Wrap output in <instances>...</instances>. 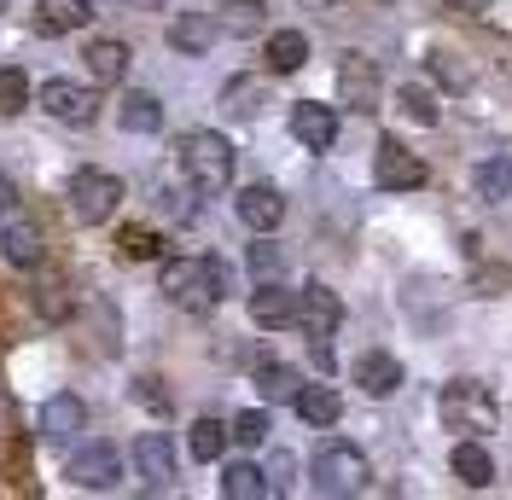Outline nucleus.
I'll return each instance as SVG.
<instances>
[{"instance_id": "obj_25", "label": "nucleus", "mask_w": 512, "mask_h": 500, "mask_svg": "<svg viewBox=\"0 0 512 500\" xmlns=\"http://www.w3.org/2000/svg\"><path fill=\"white\" fill-rule=\"evenodd\" d=\"M472 187L489 204H507L512 198V157H483L478 169H472Z\"/></svg>"}, {"instance_id": "obj_35", "label": "nucleus", "mask_w": 512, "mask_h": 500, "mask_svg": "<svg viewBox=\"0 0 512 500\" xmlns=\"http://www.w3.org/2000/svg\"><path fill=\"white\" fill-rule=\"evenodd\" d=\"M35 291H41V314H47V320H64V314H70V297H64L70 285H64V274H41Z\"/></svg>"}, {"instance_id": "obj_7", "label": "nucleus", "mask_w": 512, "mask_h": 500, "mask_svg": "<svg viewBox=\"0 0 512 500\" xmlns=\"http://www.w3.org/2000/svg\"><path fill=\"white\" fill-rule=\"evenodd\" d=\"M128 460L140 471L146 495H169V489H175V442L163 437V431H140L134 448H128Z\"/></svg>"}, {"instance_id": "obj_21", "label": "nucleus", "mask_w": 512, "mask_h": 500, "mask_svg": "<svg viewBox=\"0 0 512 500\" xmlns=\"http://www.w3.org/2000/svg\"><path fill=\"white\" fill-rule=\"evenodd\" d=\"M82 59H88V76H94L99 88H117L128 76V59H134V53H128L123 41H88Z\"/></svg>"}, {"instance_id": "obj_17", "label": "nucleus", "mask_w": 512, "mask_h": 500, "mask_svg": "<svg viewBox=\"0 0 512 500\" xmlns=\"http://www.w3.org/2000/svg\"><path fill=\"white\" fill-rule=\"evenodd\" d=\"M0 256L12 262V268H41V256H47V245H41V233H35V221H6L0 227Z\"/></svg>"}, {"instance_id": "obj_9", "label": "nucleus", "mask_w": 512, "mask_h": 500, "mask_svg": "<svg viewBox=\"0 0 512 500\" xmlns=\"http://www.w3.org/2000/svg\"><path fill=\"white\" fill-rule=\"evenodd\" d=\"M338 320H344V303H338L332 285H303L297 291V326H303L309 344H326L338 332Z\"/></svg>"}, {"instance_id": "obj_8", "label": "nucleus", "mask_w": 512, "mask_h": 500, "mask_svg": "<svg viewBox=\"0 0 512 500\" xmlns=\"http://www.w3.org/2000/svg\"><path fill=\"white\" fill-rule=\"evenodd\" d=\"M373 181H379V192H414V187H425V163L402 140L384 134L379 146H373Z\"/></svg>"}, {"instance_id": "obj_1", "label": "nucleus", "mask_w": 512, "mask_h": 500, "mask_svg": "<svg viewBox=\"0 0 512 500\" xmlns=\"http://www.w3.org/2000/svg\"><path fill=\"white\" fill-rule=\"evenodd\" d=\"M163 297L187 314H210L227 297V262L222 256H175V262H163Z\"/></svg>"}, {"instance_id": "obj_37", "label": "nucleus", "mask_w": 512, "mask_h": 500, "mask_svg": "<svg viewBox=\"0 0 512 500\" xmlns=\"http://www.w3.org/2000/svg\"><path fill=\"white\" fill-rule=\"evenodd\" d=\"M134 402L152 407V413H169V396L158 390V378H134Z\"/></svg>"}, {"instance_id": "obj_20", "label": "nucleus", "mask_w": 512, "mask_h": 500, "mask_svg": "<svg viewBox=\"0 0 512 500\" xmlns=\"http://www.w3.org/2000/svg\"><path fill=\"white\" fill-rule=\"evenodd\" d=\"M454 477H460L466 489H489V483H495V460H489L483 437H460L454 442Z\"/></svg>"}, {"instance_id": "obj_38", "label": "nucleus", "mask_w": 512, "mask_h": 500, "mask_svg": "<svg viewBox=\"0 0 512 500\" xmlns=\"http://www.w3.org/2000/svg\"><path fill=\"white\" fill-rule=\"evenodd\" d=\"M291 471H297V466H291V454H274V466H268V495H286Z\"/></svg>"}, {"instance_id": "obj_16", "label": "nucleus", "mask_w": 512, "mask_h": 500, "mask_svg": "<svg viewBox=\"0 0 512 500\" xmlns=\"http://www.w3.org/2000/svg\"><path fill=\"white\" fill-rule=\"evenodd\" d=\"M355 384H361L367 396H396V390H402V361L384 355V349H367V355L355 361Z\"/></svg>"}, {"instance_id": "obj_27", "label": "nucleus", "mask_w": 512, "mask_h": 500, "mask_svg": "<svg viewBox=\"0 0 512 500\" xmlns=\"http://www.w3.org/2000/svg\"><path fill=\"white\" fill-rule=\"evenodd\" d=\"M222 495L227 500H262L268 495V471L251 466V460H233V466L222 471Z\"/></svg>"}, {"instance_id": "obj_42", "label": "nucleus", "mask_w": 512, "mask_h": 500, "mask_svg": "<svg viewBox=\"0 0 512 500\" xmlns=\"http://www.w3.org/2000/svg\"><path fill=\"white\" fill-rule=\"evenodd\" d=\"M303 6H332V0H303Z\"/></svg>"}, {"instance_id": "obj_5", "label": "nucleus", "mask_w": 512, "mask_h": 500, "mask_svg": "<svg viewBox=\"0 0 512 500\" xmlns=\"http://www.w3.org/2000/svg\"><path fill=\"white\" fill-rule=\"evenodd\" d=\"M117 204H123V181L111 169H76V181H70V216L82 221V227L111 221Z\"/></svg>"}, {"instance_id": "obj_6", "label": "nucleus", "mask_w": 512, "mask_h": 500, "mask_svg": "<svg viewBox=\"0 0 512 500\" xmlns=\"http://www.w3.org/2000/svg\"><path fill=\"white\" fill-rule=\"evenodd\" d=\"M338 99L361 111V117H373L384 105V76H379V59H367V53H344L338 59Z\"/></svg>"}, {"instance_id": "obj_34", "label": "nucleus", "mask_w": 512, "mask_h": 500, "mask_svg": "<svg viewBox=\"0 0 512 500\" xmlns=\"http://www.w3.org/2000/svg\"><path fill=\"white\" fill-rule=\"evenodd\" d=\"M402 111H408V117H414V123H437V117H443V111H437V94H431V88H419V82H408V88H402Z\"/></svg>"}, {"instance_id": "obj_4", "label": "nucleus", "mask_w": 512, "mask_h": 500, "mask_svg": "<svg viewBox=\"0 0 512 500\" xmlns=\"http://www.w3.org/2000/svg\"><path fill=\"white\" fill-rule=\"evenodd\" d=\"M437 419H443V431H454V437H489L501 425V407H495V396L483 384L454 378V384H443V396H437Z\"/></svg>"}, {"instance_id": "obj_30", "label": "nucleus", "mask_w": 512, "mask_h": 500, "mask_svg": "<svg viewBox=\"0 0 512 500\" xmlns=\"http://www.w3.org/2000/svg\"><path fill=\"white\" fill-rule=\"evenodd\" d=\"M117 256H123V262H158L163 239L152 227H123V233H117Z\"/></svg>"}, {"instance_id": "obj_13", "label": "nucleus", "mask_w": 512, "mask_h": 500, "mask_svg": "<svg viewBox=\"0 0 512 500\" xmlns=\"http://www.w3.org/2000/svg\"><path fill=\"white\" fill-rule=\"evenodd\" d=\"M82 425H88V407H82V396L59 390V396H47V402H41V442L64 448V442L76 437Z\"/></svg>"}, {"instance_id": "obj_10", "label": "nucleus", "mask_w": 512, "mask_h": 500, "mask_svg": "<svg viewBox=\"0 0 512 500\" xmlns=\"http://www.w3.org/2000/svg\"><path fill=\"white\" fill-rule=\"evenodd\" d=\"M117 477H123V454L111 442H82L70 454V483L76 489H117Z\"/></svg>"}, {"instance_id": "obj_41", "label": "nucleus", "mask_w": 512, "mask_h": 500, "mask_svg": "<svg viewBox=\"0 0 512 500\" xmlns=\"http://www.w3.org/2000/svg\"><path fill=\"white\" fill-rule=\"evenodd\" d=\"M448 6H454V12H483L489 0H448Z\"/></svg>"}, {"instance_id": "obj_14", "label": "nucleus", "mask_w": 512, "mask_h": 500, "mask_svg": "<svg viewBox=\"0 0 512 500\" xmlns=\"http://www.w3.org/2000/svg\"><path fill=\"white\" fill-rule=\"evenodd\" d=\"M251 320L256 326H297V291H286L280 280H256L251 291Z\"/></svg>"}, {"instance_id": "obj_36", "label": "nucleus", "mask_w": 512, "mask_h": 500, "mask_svg": "<svg viewBox=\"0 0 512 500\" xmlns=\"http://www.w3.org/2000/svg\"><path fill=\"white\" fill-rule=\"evenodd\" d=\"M251 274H256V280H274V274H280V250L268 245V239L251 245Z\"/></svg>"}, {"instance_id": "obj_33", "label": "nucleus", "mask_w": 512, "mask_h": 500, "mask_svg": "<svg viewBox=\"0 0 512 500\" xmlns=\"http://www.w3.org/2000/svg\"><path fill=\"white\" fill-rule=\"evenodd\" d=\"M227 437L239 442V448H262V442H268V413H262V407H251V413H239V419L227 425Z\"/></svg>"}, {"instance_id": "obj_32", "label": "nucleus", "mask_w": 512, "mask_h": 500, "mask_svg": "<svg viewBox=\"0 0 512 500\" xmlns=\"http://www.w3.org/2000/svg\"><path fill=\"white\" fill-rule=\"evenodd\" d=\"M222 111H233V117H256V111H262V82H256V76L227 82L222 88Z\"/></svg>"}, {"instance_id": "obj_31", "label": "nucleus", "mask_w": 512, "mask_h": 500, "mask_svg": "<svg viewBox=\"0 0 512 500\" xmlns=\"http://www.w3.org/2000/svg\"><path fill=\"white\" fill-rule=\"evenodd\" d=\"M30 105V76L18 64H0V117H18Z\"/></svg>"}, {"instance_id": "obj_39", "label": "nucleus", "mask_w": 512, "mask_h": 500, "mask_svg": "<svg viewBox=\"0 0 512 500\" xmlns=\"http://www.w3.org/2000/svg\"><path fill=\"white\" fill-rule=\"evenodd\" d=\"M431 70H437V76H443L448 88H466V70H460V64H454V53H431Z\"/></svg>"}, {"instance_id": "obj_11", "label": "nucleus", "mask_w": 512, "mask_h": 500, "mask_svg": "<svg viewBox=\"0 0 512 500\" xmlns=\"http://www.w3.org/2000/svg\"><path fill=\"white\" fill-rule=\"evenodd\" d=\"M291 134H297L303 152H332V140H338V111L320 105V99H297V105H291Z\"/></svg>"}, {"instance_id": "obj_40", "label": "nucleus", "mask_w": 512, "mask_h": 500, "mask_svg": "<svg viewBox=\"0 0 512 500\" xmlns=\"http://www.w3.org/2000/svg\"><path fill=\"white\" fill-rule=\"evenodd\" d=\"M12 210H18V187L0 175V216H12Z\"/></svg>"}, {"instance_id": "obj_15", "label": "nucleus", "mask_w": 512, "mask_h": 500, "mask_svg": "<svg viewBox=\"0 0 512 500\" xmlns=\"http://www.w3.org/2000/svg\"><path fill=\"white\" fill-rule=\"evenodd\" d=\"M233 210H239V221H245L251 233H274V227L286 221V198L274 187H245L233 198Z\"/></svg>"}, {"instance_id": "obj_22", "label": "nucleus", "mask_w": 512, "mask_h": 500, "mask_svg": "<svg viewBox=\"0 0 512 500\" xmlns=\"http://www.w3.org/2000/svg\"><path fill=\"white\" fill-rule=\"evenodd\" d=\"M216 35H222V24H216V18L192 12V18H175V24H169V47L198 59V53H210V47H216Z\"/></svg>"}, {"instance_id": "obj_23", "label": "nucleus", "mask_w": 512, "mask_h": 500, "mask_svg": "<svg viewBox=\"0 0 512 500\" xmlns=\"http://www.w3.org/2000/svg\"><path fill=\"white\" fill-rule=\"evenodd\" d=\"M117 123H123L128 134H158V128H163V105H158V94H146V88L123 94V105H117Z\"/></svg>"}, {"instance_id": "obj_3", "label": "nucleus", "mask_w": 512, "mask_h": 500, "mask_svg": "<svg viewBox=\"0 0 512 500\" xmlns=\"http://www.w3.org/2000/svg\"><path fill=\"white\" fill-rule=\"evenodd\" d=\"M367 477H373V466H367V454H361L355 442H320L315 460H309V483H315V495H326V500L361 495Z\"/></svg>"}, {"instance_id": "obj_19", "label": "nucleus", "mask_w": 512, "mask_h": 500, "mask_svg": "<svg viewBox=\"0 0 512 500\" xmlns=\"http://www.w3.org/2000/svg\"><path fill=\"white\" fill-rule=\"evenodd\" d=\"M291 407H297V419H303V425H320V431L344 419V396H338L332 384H303Z\"/></svg>"}, {"instance_id": "obj_18", "label": "nucleus", "mask_w": 512, "mask_h": 500, "mask_svg": "<svg viewBox=\"0 0 512 500\" xmlns=\"http://www.w3.org/2000/svg\"><path fill=\"white\" fill-rule=\"evenodd\" d=\"M94 18L88 0H35V30L41 35H76Z\"/></svg>"}, {"instance_id": "obj_28", "label": "nucleus", "mask_w": 512, "mask_h": 500, "mask_svg": "<svg viewBox=\"0 0 512 500\" xmlns=\"http://www.w3.org/2000/svg\"><path fill=\"white\" fill-rule=\"evenodd\" d=\"M256 390H262V402H297V390H303V378L280 367V361H262L256 367Z\"/></svg>"}, {"instance_id": "obj_12", "label": "nucleus", "mask_w": 512, "mask_h": 500, "mask_svg": "<svg viewBox=\"0 0 512 500\" xmlns=\"http://www.w3.org/2000/svg\"><path fill=\"white\" fill-rule=\"evenodd\" d=\"M35 105H41L47 117H59V123H94V94H88L82 82H64V76L41 82V88H35Z\"/></svg>"}, {"instance_id": "obj_24", "label": "nucleus", "mask_w": 512, "mask_h": 500, "mask_svg": "<svg viewBox=\"0 0 512 500\" xmlns=\"http://www.w3.org/2000/svg\"><path fill=\"white\" fill-rule=\"evenodd\" d=\"M303 64H309V35L303 30L268 35V70H274V76H291V70H303Z\"/></svg>"}, {"instance_id": "obj_2", "label": "nucleus", "mask_w": 512, "mask_h": 500, "mask_svg": "<svg viewBox=\"0 0 512 500\" xmlns=\"http://www.w3.org/2000/svg\"><path fill=\"white\" fill-rule=\"evenodd\" d=\"M175 163H181L187 187L204 192V198H216V192L233 187V146H227V134H216V128H192V134H181Z\"/></svg>"}, {"instance_id": "obj_26", "label": "nucleus", "mask_w": 512, "mask_h": 500, "mask_svg": "<svg viewBox=\"0 0 512 500\" xmlns=\"http://www.w3.org/2000/svg\"><path fill=\"white\" fill-rule=\"evenodd\" d=\"M227 425L222 419H192V431H187V454L198 460V466H210V460H222V448H227Z\"/></svg>"}, {"instance_id": "obj_29", "label": "nucleus", "mask_w": 512, "mask_h": 500, "mask_svg": "<svg viewBox=\"0 0 512 500\" xmlns=\"http://www.w3.org/2000/svg\"><path fill=\"white\" fill-rule=\"evenodd\" d=\"M216 24H222V35H256L262 30V0H222Z\"/></svg>"}, {"instance_id": "obj_43", "label": "nucleus", "mask_w": 512, "mask_h": 500, "mask_svg": "<svg viewBox=\"0 0 512 500\" xmlns=\"http://www.w3.org/2000/svg\"><path fill=\"white\" fill-rule=\"evenodd\" d=\"M0 12H6V0H0Z\"/></svg>"}]
</instances>
